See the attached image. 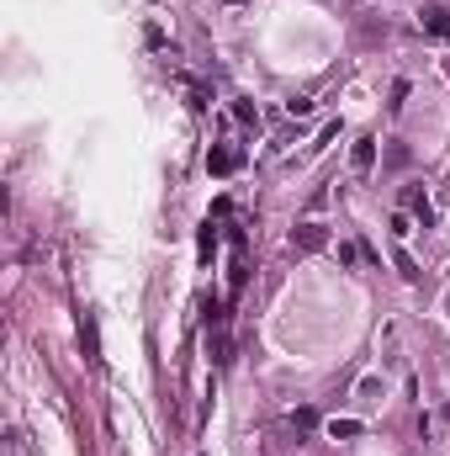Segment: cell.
Listing matches in <instances>:
<instances>
[{"label": "cell", "instance_id": "7a4b0ae2", "mask_svg": "<svg viewBox=\"0 0 450 456\" xmlns=\"http://www.w3.org/2000/svg\"><path fill=\"white\" fill-rule=\"evenodd\" d=\"M238 165H244V154H238L233 144H212L207 149V170H212V175H233Z\"/></svg>", "mask_w": 450, "mask_h": 456}, {"label": "cell", "instance_id": "277c9868", "mask_svg": "<svg viewBox=\"0 0 450 456\" xmlns=\"http://www.w3.org/2000/svg\"><path fill=\"white\" fill-rule=\"evenodd\" d=\"M371 165H376V138L360 133L355 144H350V170H355V175H371Z\"/></svg>", "mask_w": 450, "mask_h": 456}, {"label": "cell", "instance_id": "9a60e30c", "mask_svg": "<svg viewBox=\"0 0 450 456\" xmlns=\"http://www.w3.org/2000/svg\"><path fill=\"white\" fill-rule=\"evenodd\" d=\"M445 420H450V403H445Z\"/></svg>", "mask_w": 450, "mask_h": 456}, {"label": "cell", "instance_id": "9c48e42d", "mask_svg": "<svg viewBox=\"0 0 450 456\" xmlns=\"http://www.w3.org/2000/svg\"><path fill=\"white\" fill-rule=\"evenodd\" d=\"M392 265H397V276H403V281H418V276H424V271H418V260H414V255L403 250V244L392 250Z\"/></svg>", "mask_w": 450, "mask_h": 456}, {"label": "cell", "instance_id": "8fae6325", "mask_svg": "<svg viewBox=\"0 0 450 456\" xmlns=\"http://www.w3.org/2000/svg\"><path fill=\"white\" fill-rule=\"evenodd\" d=\"M286 424L302 435V430H313V424H318V414H313V408H292V414H286Z\"/></svg>", "mask_w": 450, "mask_h": 456}, {"label": "cell", "instance_id": "7c38bea8", "mask_svg": "<svg viewBox=\"0 0 450 456\" xmlns=\"http://www.w3.org/2000/svg\"><path fill=\"white\" fill-rule=\"evenodd\" d=\"M233 117L238 122H260V107H254V101H233Z\"/></svg>", "mask_w": 450, "mask_h": 456}, {"label": "cell", "instance_id": "4fadbf2b", "mask_svg": "<svg viewBox=\"0 0 450 456\" xmlns=\"http://www.w3.org/2000/svg\"><path fill=\"white\" fill-rule=\"evenodd\" d=\"M392 234H397V239H408V234H414V217H408V213H392Z\"/></svg>", "mask_w": 450, "mask_h": 456}, {"label": "cell", "instance_id": "5bb4252c", "mask_svg": "<svg viewBox=\"0 0 450 456\" xmlns=\"http://www.w3.org/2000/svg\"><path fill=\"white\" fill-rule=\"evenodd\" d=\"M286 112H292V117H308L313 101H308V96H296V101H286Z\"/></svg>", "mask_w": 450, "mask_h": 456}, {"label": "cell", "instance_id": "ba28073f", "mask_svg": "<svg viewBox=\"0 0 450 456\" xmlns=\"http://www.w3.org/2000/svg\"><path fill=\"white\" fill-rule=\"evenodd\" d=\"M217 239H223V234H217V223L207 217V223H202V234H196V255H202V265L217 255Z\"/></svg>", "mask_w": 450, "mask_h": 456}, {"label": "cell", "instance_id": "8992f818", "mask_svg": "<svg viewBox=\"0 0 450 456\" xmlns=\"http://www.w3.org/2000/svg\"><path fill=\"white\" fill-rule=\"evenodd\" d=\"M207 356H212V366H228V361H233V345H228L223 324H207Z\"/></svg>", "mask_w": 450, "mask_h": 456}, {"label": "cell", "instance_id": "3957f363", "mask_svg": "<svg viewBox=\"0 0 450 456\" xmlns=\"http://www.w3.org/2000/svg\"><path fill=\"white\" fill-rule=\"evenodd\" d=\"M403 213L414 217L418 228H435V207H429V196L418 192V186H408V192H403Z\"/></svg>", "mask_w": 450, "mask_h": 456}, {"label": "cell", "instance_id": "6da1fadb", "mask_svg": "<svg viewBox=\"0 0 450 456\" xmlns=\"http://www.w3.org/2000/svg\"><path fill=\"white\" fill-rule=\"evenodd\" d=\"M286 244H292L296 255H318V250H329V223H296L292 234H286Z\"/></svg>", "mask_w": 450, "mask_h": 456}, {"label": "cell", "instance_id": "5b68a950", "mask_svg": "<svg viewBox=\"0 0 450 456\" xmlns=\"http://www.w3.org/2000/svg\"><path fill=\"white\" fill-rule=\"evenodd\" d=\"M418 22H424V32L450 37V6H445V0H429L424 11H418Z\"/></svg>", "mask_w": 450, "mask_h": 456}, {"label": "cell", "instance_id": "52a82bcc", "mask_svg": "<svg viewBox=\"0 0 450 456\" xmlns=\"http://www.w3.org/2000/svg\"><path fill=\"white\" fill-rule=\"evenodd\" d=\"M80 340H85V361H90V366H101V335H95V318H90V313H80Z\"/></svg>", "mask_w": 450, "mask_h": 456}, {"label": "cell", "instance_id": "30bf717a", "mask_svg": "<svg viewBox=\"0 0 450 456\" xmlns=\"http://www.w3.org/2000/svg\"><path fill=\"white\" fill-rule=\"evenodd\" d=\"M323 430H329V441H355V435H360V420H329Z\"/></svg>", "mask_w": 450, "mask_h": 456}]
</instances>
